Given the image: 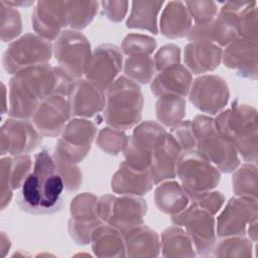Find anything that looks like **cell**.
<instances>
[{
    "label": "cell",
    "instance_id": "9a60e30c",
    "mask_svg": "<svg viewBox=\"0 0 258 258\" xmlns=\"http://www.w3.org/2000/svg\"><path fill=\"white\" fill-rule=\"evenodd\" d=\"M125 73L131 79L145 84L154 74V61L147 55H131L126 60Z\"/></svg>",
    "mask_w": 258,
    "mask_h": 258
},
{
    "label": "cell",
    "instance_id": "2e32d148",
    "mask_svg": "<svg viewBox=\"0 0 258 258\" xmlns=\"http://www.w3.org/2000/svg\"><path fill=\"white\" fill-rule=\"evenodd\" d=\"M96 2H68V24L72 27L83 28L94 17Z\"/></svg>",
    "mask_w": 258,
    "mask_h": 258
},
{
    "label": "cell",
    "instance_id": "e0dca14e",
    "mask_svg": "<svg viewBox=\"0 0 258 258\" xmlns=\"http://www.w3.org/2000/svg\"><path fill=\"white\" fill-rule=\"evenodd\" d=\"M1 21L3 41H8L19 34L21 29L19 13L3 1H1Z\"/></svg>",
    "mask_w": 258,
    "mask_h": 258
},
{
    "label": "cell",
    "instance_id": "30bf717a",
    "mask_svg": "<svg viewBox=\"0 0 258 258\" xmlns=\"http://www.w3.org/2000/svg\"><path fill=\"white\" fill-rule=\"evenodd\" d=\"M221 56L218 46L207 41H197L188 44L184 50V61L194 74L205 73L215 69Z\"/></svg>",
    "mask_w": 258,
    "mask_h": 258
},
{
    "label": "cell",
    "instance_id": "8fae6325",
    "mask_svg": "<svg viewBox=\"0 0 258 258\" xmlns=\"http://www.w3.org/2000/svg\"><path fill=\"white\" fill-rule=\"evenodd\" d=\"M168 81L156 78L151 85L152 93L156 96H184L190 84V75L186 69L179 66V63L167 68L166 72L160 74Z\"/></svg>",
    "mask_w": 258,
    "mask_h": 258
},
{
    "label": "cell",
    "instance_id": "ba28073f",
    "mask_svg": "<svg viewBox=\"0 0 258 258\" xmlns=\"http://www.w3.org/2000/svg\"><path fill=\"white\" fill-rule=\"evenodd\" d=\"M38 141L37 132L27 121L10 119L2 126V154H23L34 149Z\"/></svg>",
    "mask_w": 258,
    "mask_h": 258
},
{
    "label": "cell",
    "instance_id": "8992f818",
    "mask_svg": "<svg viewBox=\"0 0 258 258\" xmlns=\"http://www.w3.org/2000/svg\"><path fill=\"white\" fill-rule=\"evenodd\" d=\"M176 225H184L198 248L204 253L214 244V219L212 213L195 203L187 211L172 218Z\"/></svg>",
    "mask_w": 258,
    "mask_h": 258
},
{
    "label": "cell",
    "instance_id": "5b68a950",
    "mask_svg": "<svg viewBox=\"0 0 258 258\" xmlns=\"http://www.w3.org/2000/svg\"><path fill=\"white\" fill-rule=\"evenodd\" d=\"M90 44L77 31H63L55 43V58L71 77L85 73L90 58Z\"/></svg>",
    "mask_w": 258,
    "mask_h": 258
},
{
    "label": "cell",
    "instance_id": "7a4b0ae2",
    "mask_svg": "<svg viewBox=\"0 0 258 258\" xmlns=\"http://www.w3.org/2000/svg\"><path fill=\"white\" fill-rule=\"evenodd\" d=\"M109 103L106 110L108 124L127 128L138 122L142 108V96L133 81L120 78L109 87Z\"/></svg>",
    "mask_w": 258,
    "mask_h": 258
},
{
    "label": "cell",
    "instance_id": "277c9868",
    "mask_svg": "<svg viewBox=\"0 0 258 258\" xmlns=\"http://www.w3.org/2000/svg\"><path fill=\"white\" fill-rule=\"evenodd\" d=\"M50 58V44L37 36L26 34L11 43L4 54V67L9 73L38 66Z\"/></svg>",
    "mask_w": 258,
    "mask_h": 258
},
{
    "label": "cell",
    "instance_id": "9c48e42d",
    "mask_svg": "<svg viewBox=\"0 0 258 258\" xmlns=\"http://www.w3.org/2000/svg\"><path fill=\"white\" fill-rule=\"evenodd\" d=\"M218 96L228 97L227 85L223 82L222 79L215 76L203 77L197 79L191 88L190 101L202 111L212 114L211 108V99L210 96H214L217 100L223 104H227V99H223Z\"/></svg>",
    "mask_w": 258,
    "mask_h": 258
},
{
    "label": "cell",
    "instance_id": "7c38bea8",
    "mask_svg": "<svg viewBox=\"0 0 258 258\" xmlns=\"http://www.w3.org/2000/svg\"><path fill=\"white\" fill-rule=\"evenodd\" d=\"M163 2H133L132 12L127 21L128 27H140L157 33L156 15Z\"/></svg>",
    "mask_w": 258,
    "mask_h": 258
},
{
    "label": "cell",
    "instance_id": "5bb4252c",
    "mask_svg": "<svg viewBox=\"0 0 258 258\" xmlns=\"http://www.w3.org/2000/svg\"><path fill=\"white\" fill-rule=\"evenodd\" d=\"M156 205L160 211L165 212L169 201H172L174 214L181 212L187 204V195L176 182H167L157 187L155 191Z\"/></svg>",
    "mask_w": 258,
    "mask_h": 258
},
{
    "label": "cell",
    "instance_id": "4fadbf2b",
    "mask_svg": "<svg viewBox=\"0 0 258 258\" xmlns=\"http://www.w3.org/2000/svg\"><path fill=\"white\" fill-rule=\"evenodd\" d=\"M171 5L175 17H172L166 10L163 11V15L160 20L162 33L168 37L182 36L190 26L189 14L183 7L182 2H171Z\"/></svg>",
    "mask_w": 258,
    "mask_h": 258
},
{
    "label": "cell",
    "instance_id": "52a82bcc",
    "mask_svg": "<svg viewBox=\"0 0 258 258\" xmlns=\"http://www.w3.org/2000/svg\"><path fill=\"white\" fill-rule=\"evenodd\" d=\"M92 56L85 69L86 76L96 72L88 79L100 89H107L121 69L122 55L115 45L106 44L98 47Z\"/></svg>",
    "mask_w": 258,
    "mask_h": 258
},
{
    "label": "cell",
    "instance_id": "3957f363",
    "mask_svg": "<svg viewBox=\"0 0 258 258\" xmlns=\"http://www.w3.org/2000/svg\"><path fill=\"white\" fill-rule=\"evenodd\" d=\"M176 172L183 190L192 199L206 194L220 180L219 171L199 151L184 152L177 160Z\"/></svg>",
    "mask_w": 258,
    "mask_h": 258
},
{
    "label": "cell",
    "instance_id": "6da1fadb",
    "mask_svg": "<svg viewBox=\"0 0 258 258\" xmlns=\"http://www.w3.org/2000/svg\"><path fill=\"white\" fill-rule=\"evenodd\" d=\"M63 189L64 180L54 157L41 150L35 154L32 171L20 186L18 206L22 211L36 215L55 213L62 206Z\"/></svg>",
    "mask_w": 258,
    "mask_h": 258
}]
</instances>
